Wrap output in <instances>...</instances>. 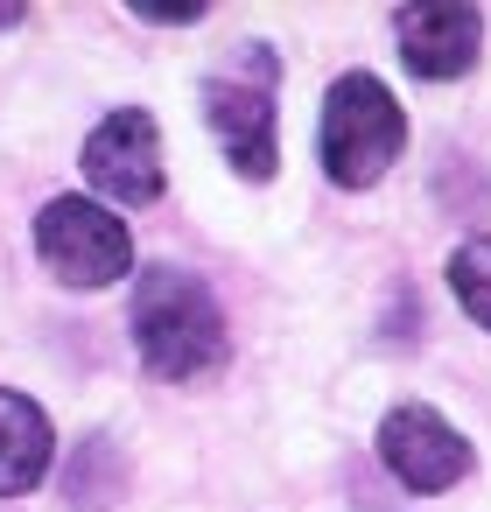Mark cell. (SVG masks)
Here are the masks:
<instances>
[{
  "label": "cell",
  "mask_w": 491,
  "mask_h": 512,
  "mask_svg": "<svg viewBox=\"0 0 491 512\" xmlns=\"http://www.w3.org/2000/svg\"><path fill=\"white\" fill-rule=\"evenodd\" d=\"M323 169H330V183H344V190H365V183H379L393 162H400V148H407V113H400V99L372 78V71H351V78H337L330 85V99H323Z\"/></svg>",
  "instance_id": "7a4b0ae2"
},
{
  "label": "cell",
  "mask_w": 491,
  "mask_h": 512,
  "mask_svg": "<svg viewBox=\"0 0 491 512\" xmlns=\"http://www.w3.org/2000/svg\"><path fill=\"white\" fill-rule=\"evenodd\" d=\"M274 85H281V64L274 50L246 43L232 57V71H218L204 85V113H211V134L225 141L232 169L239 176H274Z\"/></svg>",
  "instance_id": "3957f363"
},
{
  "label": "cell",
  "mask_w": 491,
  "mask_h": 512,
  "mask_svg": "<svg viewBox=\"0 0 491 512\" xmlns=\"http://www.w3.org/2000/svg\"><path fill=\"white\" fill-rule=\"evenodd\" d=\"M85 176L113 204H155L162 197V127L148 106H120L85 141Z\"/></svg>",
  "instance_id": "5b68a950"
},
{
  "label": "cell",
  "mask_w": 491,
  "mask_h": 512,
  "mask_svg": "<svg viewBox=\"0 0 491 512\" xmlns=\"http://www.w3.org/2000/svg\"><path fill=\"white\" fill-rule=\"evenodd\" d=\"M22 22V8H0V29H15Z\"/></svg>",
  "instance_id": "30bf717a"
},
{
  "label": "cell",
  "mask_w": 491,
  "mask_h": 512,
  "mask_svg": "<svg viewBox=\"0 0 491 512\" xmlns=\"http://www.w3.org/2000/svg\"><path fill=\"white\" fill-rule=\"evenodd\" d=\"M393 29H400V57H407V71L414 78H463L470 64H477V36H484V15L477 8H400L393 15Z\"/></svg>",
  "instance_id": "52a82bcc"
},
{
  "label": "cell",
  "mask_w": 491,
  "mask_h": 512,
  "mask_svg": "<svg viewBox=\"0 0 491 512\" xmlns=\"http://www.w3.org/2000/svg\"><path fill=\"white\" fill-rule=\"evenodd\" d=\"M36 253H43V267L64 288H106V281L127 274L134 239H127V225L106 204H92V197H50L43 218H36Z\"/></svg>",
  "instance_id": "277c9868"
},
{
  "label": "cell",
  "mask_w": 491,
  "mask_h": 512,
  "mask_svg": "<svg viewBox=\"0 0 491 512\" xmlns=\"http://www.w3.org/2000/svg\"><path fill=\"white\" fill-rule=\"evenodd\" d=\"M449 288H456L463 316L491 330V232H477L470 246H456V260H449Z\"/></svg>",
  "instance_id": "9c48e42d"
},
{
  "label": "cell",
  "mask_w": 491,
  "mask_h": 512,
  "mask_svg": "<svg viewBox=\"0 0 491 512\" xmlns=\"http://www.w3.org/2000/svg\"><path fill=\"white\" fill-rule=\"evenodd\" d=\"M134 344H141V365L155 379H204V372H218V358H225L218 295L197 274H183V267L141 274V288H134Z\"/></svg>",
  "instance_id": "6da1fadb"
},
{
  "label": "cell",
  "mask_w": 491,
  "mask_h": 512,
  "mask_svg": "<svg viewBox=\"0 0 491 512\" xmlns=\"http://www.w3.org/2000/svg\"><path fill=\"white\" fill-rule=\"evenodd\" d=\"M379 456L407 491H449L470 470V442L435 407H393L379 421Z\"/></svg>",
  "instance_id": "8992f818"
},
{
  "label": "cell",
  "mask_w": 491,
  "mask_h": 512,
  "mask_svg": "<svg viewBox=\"0 0 491 512\" xmlns=\"http://www.w3.org/2000/svg\"><path fill=\"white\" fill-rule=\"evenodd\" d=\"M50 449H57L50 414L29 393L0 386V498H29L50 477Z\"/></svg>",
  "instance_id": "ba28073f"
}]
</instances>
